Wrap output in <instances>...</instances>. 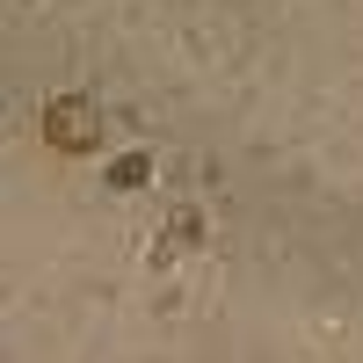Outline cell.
Here are the masks:
<instances>
[{
	"mask_svg": "<svg viewBox=\"0 0 363 363\" xmlns=\"http://www.w3.org/2000/svg\"><path fill=\"white\" fill-rule=\"evenodd\" d=\"M44 138H51V153H87V145L102 138V116L87 95H58L44 109Z\"/></svg>",
	"mask_w": 363,
	"mask_h": 363,
	"instance_id": "1",
	"label": "cell"
},
{
	"mask_svg": "<svg viewBox=\"0 0 363 363\" xmlns=\"http://www.w3.org/2000/svg\"><path fill=\"white\" fill-rule=\"evenodd\" d=\"M109 182H116V189H138V182H145V153H131V160H116V174H109Z\"/></svg>",
	"mask_w": 363,
	"mask_h": 363,
	"instance_id": "2",
	"label": "cell"
}]
</instances>
